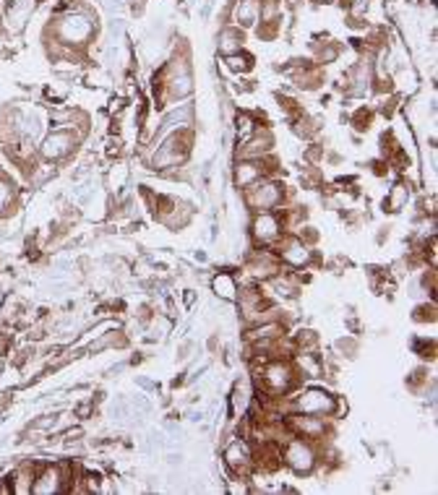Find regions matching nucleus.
<instances>
[{"label": "nucleus", "instance_id": "obj_3", "mask_svg": "<svg viewBox=\"0 0 438 495\" xmlns=\"http://www.w3.org/2000/svg\"><path fill=\"white\" fill-rule=\"evenodd\" d=\"M284 199V188L277 183V180H256L253 185L246 188V201H248L250 206L256 209V212H272L277 209Z\"/></svg>", "mask_w": 438, "mask_h": 495}, {"label": "nucleus", "instance_id": "obj_22", "mask_svg": "<svg viewBox=\"0 0 438 495\" xmlns=\"http://www.w3.org/2000/svg\"><path fill=\"white\" fill-rule=\"evenodd\" d=\"M230 490H232V493H246V485L230 483Z\"/></svg>", "mask_w": 438, "mask_h": 495}, {"label": "nucleus", "instance_id": "obj_18", "mask_svg": "<svg viewBox=\"0 0 438 495\" xmlns=\"http://www.w3.org/2000/svg\"><path fill=\"white\" fill-rule=\"evenodd\" d=\"M256 130H259V125H256V120L250 118V115H240L237 118V139H240V143L248 141Z\"/></svg>", "mask_w": 438, "mask_h": 495}, {"label": "nucleus", "instance_id": "obj_1", "mask_svg": "<svg viewBox=\"0 0 438 495\" xmlns=\"http://www.w3.org/2000/svg\"><path fill=\"white\" fill-rule=\"evenodd\" d=\"M76 143H79V133L66 128H55L52 133L45 136V141L39 143L37 152H39V156L45 162H60V159H66V156H71L76 152Z\"/></svg>", "mask_w": 438, "mask_h": 495}, {"label": "nucleus", "instance_id": "obj_2", "mask_svg": "<svg viewBox=\"0 0 438 495\" xmlns=\"http://www.w3.org/2000/svg\"><path fill=\"white\" fill-rule=\"evenodd\" d=\"M337 407H339L337 399L323 389H306V391H300L297 396H292V412H300V414L323 417V414H334Z\"/></svg>", "mask_w": 438, "mask_h": 495}, {"label": "nucleus", "instance_id": "obj_12", "mask_svg": "<svg viewBox=\"0 0 438 495\" xmlns=\"http://www.w3.org/2000/svg\"><path fill=\"white\" fill-rule=\"evenodd\" d=\"M212 287L222 300H237V279L232 274H217L212 279Z\"/></svg>", "mask_w": 438, "mask_h": 495}, {"label": "nucleus", "instance_id": "obj_5", "mask_svg": "<svg viewBox=\"0 0 438 495\" xmlns=\"http://www.w3.org/2000/svg\"><path fill=\"white\" fill-rule=\"evenodd\" d=\"M284 464L290 469L300 472V474H308L316 467V451L310 446V441H303V438H295V441H287V448H284Z\"/></svg>", "mask_w": 438, "mask_h": 495}, {"label": "nucleus", "instance_id": "obj_8", "mask_svg": "<svg viewBox=\"0 0 438 495\" xmlns=\"http://www.w3.org/2000/svg\"><path fill=\"white\" fill-rule=\"evenodd\" d=\"M60 37L68 42V45H81L86 37L92 34V21L86 19V16H68V19H63L58 26Z\"/></svg>", "mask_w": 438, "mask_h": 495}, {"label": "nucleus", "instance_id": "obj_6", "mask_svg": "<svg viewBox=\"0 0 438 495\" xmlns=\"http://www.w3.org/2000/svg\"><path fill=\"white\" fill-rule=\"evenodd\" d=\"M282 219L274 212H259L250 222V235L259 245H272L282 237Z\"/></svg>", "mask_w": 438, "mask_h": 495}, {"label": "nucleus", "instance_id": "obj_4", "mask_svg": "<svg viewBox=\"0 0 438 495\" xmlns=\"http://www.w3.org/2000/svg\"><path fill=\"white\" fill-rule=\"evenodd\" d=\"M295 367L290 363H282V360H274L269 365L263 367L261 373V383L269 394H287V391L295 386Z\"/></svg>", "mask_w": 438, "mask_h": 495}, {"label": "nucleus", "instance_id": "obj_19", "mask_svg": "<svg viewBox=\"0 0 438 495\" xmlns=\"http://www.w3.org/2000/svg\"><path fill=\"white\" fill-rule=\"evenodd\" d=\"M316 344H319V339H316L313 331H300V334H297V347H300V352H313Z\"/></svg>", "mask_w": 438, "mask_h": 495}, {"label": "nucleus", "instance_id": "obj_20", "mask_svg": "<svg viewBox=\"0 0 438 495\" xmlns=\"http://www.w3.org/2000/svg\"><path fill=\"white\" fill-rule=\"evenodd\" d=\"M227 65H230L232 71H246V68H248V60L243 58V55H237V52H232V55H227Z\"/></svg>", "mask_w": 438, "mask_h": 495}, {"label": "nucleus", "instance_id": "obj_11", "mask_svg": "<svg viewBox=\"0 0 438 495\" xmlns=\"http://www.w3.org/2000/svg\"><path fill=\"white\" fill-rule=\"evenodd\" d=\"M34 474H37V467L32 464V461H24V464H19V467H16V469L11 472V477H8L11 493H19V495L32 493V485H34Z\"/></svg>", "mask_w": 438, "mask_h": 495}, {"label": "nucleus", "instance_id": "obj_13", "mask_svg": "<svg viewBox=\"0 0 438 495\" xmlns=\"http://www.w3.org/2000/svg\"><path fill=\"white\" fill-rule=\"evenodd\" d=\"M259 16H261V3L259 0H240V6L235 8L237 24L250 26L253 21H259Z\"/></svg>", "mask_w": 438, "mask_h": 495}, {"label": "nucleus", "instance_id": "obj_7", "mask_svg": "<svg viewBox=\"0 0 438 495\" xmlns=\"http://www.w3.org/2000/svg\"><path fill=\"white\" fill-rule=\"evenodd\" d=\"M225 461H227V467L235 472V474H240V477L250 474V469L256 467V464H253V448H250L248 441H243V438L230 441V446L225 448Z\"/></svg>", "mask_w": 438, "mask_h": 495}, {"label": "nucleus", "instance_id": "obj_10", "mask_svg": "<svg viewBox=\"0 0 438 495\" xmlns=\"http://www.w3.org/2000/svg\"><path fill=\"white\" fill-rule=\"evenodd\" d=\"M279 259L290 266H306L310 261V250L300 237H287L279 245Z\"/></svg>", "mask_w": 438, "mask_h": 495}, {"label": "nucleus", "instance_id": "obj_14", "mask_svg": "<svg viewBox=\"0 0 438 495\" xmlns=\"http://www.w3.org/2000/svg\"><path fill=\"white\" fill-rule=\"evenodd\" d=\"M13 201H16V185H13L11 177H6L0 172V216L13 209Z\"/></svg>", "mask_w": 438, "mask_h": 495}, {"label": "nucleus", "instance_id": "obj_9", "mask_svg": "<svg viewBox=\"0 0 438 495\" xmlns=\"http://www.w3.org/2000/svg\"><path fill=\"white\" fill-rule=\"evenodd\" d=\"M266 172H269V165L263 162V159H240L235 167V183L237 188H248V185H253L256 180H261V177H266Z\"/></svg>", "mask_w": 438, "mask_h": 495}, {"label": "nucleus", "instance_id": "obj_17", "mask_svg": "<svg viewBox=\"0 0 438 495\" xmlns=\"http://www.w3.org/2000/svg\"><path fill=\"white\" fill-rule=\"evenodd\" d=\"M248 404H250V391L246 383H240L235 389V394H232V414H235V417H246Z\"/></svg>", "mask_w": 438, "mask_h": 495}, {"label": "nucleus", "instance_id": "obj_15", "mask_svg": "<svg viewBox=\"0 0 438 495\" xmlns=\"http://www.w3.org/2000/svg\"><path fill=\"white\" fill-rule=\"evenodd\" d=\"M407 201H410V185L407 183H397L389 190V196H386V206H389V212H402L404 206H407Z\"/></svg>", "mask_w": 438, "mask_h": 495}, {"label": "nucleus", "instance_id": "obj_16", "mask_svg": "<svg viewBox=\"0 0 438 495\" xmlns=\"http://www.w3.org/2000/svg\"><path fill=\"white\" fill-rule=\"evenodd\" d=\"M297 367L303 370V376L306 378H319L321 373H323V365H321V360L313 352L297 354Z\"/></svg>", "mask_w": 438, "mask_h": 495}, {"label": "nucleus", "instance_id": "obj_21", "mask_svg": "<svg viewBox=\"0 0 438 495\" xmlns=\"http://www.w3.org/2000/svg\"><path fill=\"white\" fill-rule=\"evenodd\" d=\"M433 310H436V307L433 305H426V307H420V310H417V313H420V316H417V319L420 321H436V316H433Z\"/></svg>", "mask_w": 438, "mask_h": 495}]
</instances>
